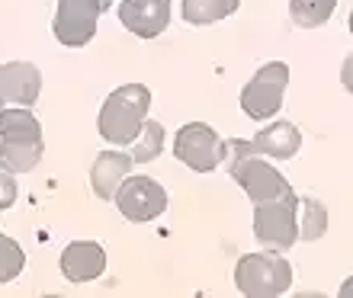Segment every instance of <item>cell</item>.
<instances>
[{
  "instance_id": "e0dca14e",
  "label": "cell",
  "mask_w": 353,
  "mask_h": 298,
  "mask_svg": "<svg viewBox=\"0 0 353 298\" xmlns=\"http://www.w3.org/2000/svg\"><path fill=\"white\" fill-rule=\"evenodd\" d=\"M164 151V125L158 119H145L139 138L132 141V164H151Z\"/></svg>"
},
{
  "instance_id": "d6986e66",
  "label": "cell",
  "mask_w": 353,
  "mask_h": 298,
  "mask_svg": "<svg viewBox=\"0 0 353 298\" xmlns=\"http://www.w3.org/2000/svg\"><path fill=\"white\" fill-rule=\"evenodd\" d=\"M26 270V253L13 237L0 234V286H7Z\"/></svg>"
},
{
  "instance_id": "2e32d148",
  "label": "cell",
  "mask_w": 353,
  "mask_h": 298,
  "mask_svg": "<svg viewBox=\"0 0 353 298\" xmlns=\"http://www.w3.org/2000/svg\"><path fill=\"white\" fill-rule=\"evenodd\" d=\"M337 0H289V17L302 29H318L334 17Z\"/></svg>"
},
{
  "instance_id": "277c9868",
  "label": "cell",
  "mask_w": 353,
  "mask_h": 298,
  "mask_svg": "<svg viewBox=\"0 0 353 298\" xmlns=\"http://www.w3.org/2000/svg\"><path fill=\"white\" fill-rule=\"evenodd\" d=\"M234 286L248 298H276L292 286V266L286 257L273 253H244L234 266Z\"/></svg>"
},
{
  "instance_id": "44dd1931",
  "label": "cell",
  "mask_w": 353,
  "mask_h": 298,
  "mask_svg": "<svg viewBox=\"0 0 353 298\" xmlns=\"http://www.w3.org/2000/svg\"><path fill=\"white\" fill-rule=\"evenodd\" d=\"M100 3H103V7H106V10H110L112 3H116V0H100Z\"/></svg>"
},
{
  "instance_id": "7a4b0ae2",
  "label": "cell",
  "mask_w": 353,
  "mask_h": 298,
  "mask_svg": "<svg viewBox=\"0 0 353 298\" xmlns=\"http://www.w3.org/2000/svg\"><path fill=\"white\" fill-rule=\"evenodd\" d=\"M225 160H228V173L238 187L248 193L254 205L270 202V199H279L283 193H289V180L279 173L273 164L261 160L254 141H241V138H232L225 141Z\"/></svg>"
},
{
  "instance_id": "ffe728a7",
  "label": "cell",
  "mask_w": 353,
  "mask_h": 298,
  "mask_svg": "<svg viewBox=\"0 0 353 298\" xmlns=\"http://www.w3.org/2000/svg\"><path fill=\"white\" fill-rule=\"evenodd\" d=\"M17 180H13V173H10L3 164H0V212H7V209H13V202H17Z\"/></svg>"
},
{
  "instance_id": "ba28073f",
  "label": "cell",
  "mask_w": 353,
  "mask_h": 298,
  "mask_svg": "<svg viewBox=\"0 0 353 298\" xmlns=\"http://www.w3.org/2000/svg\"><path fill=\"white\" fill-rule=\"evenodd\" d=\"M112 202H116L122 218H129L135 224L154 222L158 215L168 212V193L154 177H132L129 173L122 180V187L116 189Z\"/></svg>"
},
{
  "instance_id": "8992f818",
  "label": "cell",
  "mask_w": 353,
  "mask_h": 298,
  "mask_svg": "<svg viewBox=\"0 0 353 298\" xmlns=\"http://www.w3.org/2000/svg\"><path fill=\"white\" fill-rule=\"evenodd\" d=\"M286 87H289L286 61H267L263 67H257V74L241 90L244 116H251L254 122H263L270 116H276L279 106H283V96H286Z\"/></svg>"
},
{
  "instance_id": "7c38bea8",
  "label": "cell",
  "mask_w": 353,
  "mask_h": 298,
  "mask_svg": "<svg viewBox=\"0 0 353 298\" xmlns=\"http://www.w3.org/2000/svg\"><path fill=\"white\" fill-rule=\"evenodd\" d=\"M106 270V251L97 241H74L61 251V276L68 282H93Z\"/></svg>"
},
{
  "instance_id": "ac0fdd59",
  "label": "cell",
  "mask_w": 353,
  "mask_h": 298,
  "mask_svg": "<svg viewBox=\"0 0 353 298\" xmlns=\"http://www.w3.org/2000/svg\"><path fill=\"white\" fill-rule=\"evenodd\" d=\"M299 241H318L327 231V209L318 199H299Z\"/></svg>"
},
{
  "instance_id": "3957f363",
  "label": "cell",
  "mask_w": 353,
  "mask_h": 298,
  "mask_svg": "<svg viewBox=\"0 0 353 298\" xmlns=\"http://www.w3.org/2000/svg\"><path fill=\"white\" fill-rule=\"evenodd\" d=\"M148 109H151L148 87L122 84L103 103L100 116H97V131H100L110 145H132V141L139 138L145 119H148Z\"/></svg>"
},
{
  "instance_id": "30bf717a",
  "label": "cell",
  "mask_w": 353,
  "mask_h": 298,
  "mask_svg": "<svg viewBox=\"0 0 353 298\" xmlns=\"http://www.w3.org/2000/svg\"><path fill=\"white\" fill-rule=\"evenodd\" d=\"M42 94V74L32 61H7L0 65V109L17 103L32 106Z\"/></svg>"
},
{
  "instance_id": "9a60e30c",
  "label": "cell",
  "mask_w": 353,
  "mask_h": 298,
  "mask_svg": "<svg viewBox=\"0 0 353 298\" xmlns=\"http://www.w3.org/2000/svg\"><path fill=\"white\" fill-rule=\"evenodd\" d=\"M241 0H183V19L190 26H209L238 13Z\"/></svg>"
},
{
  "instance_id": "8fae6325",
  "label": "cell",
  "mask_w": 353,
  "mask_h": 298,
  "mask_svg": "<svg viewBox=\"0 0 353 298\" xmlns=\"http://www.w3.org/2000/svg\"><path fill=\"white\" fill-rule=\"evenodd\" d=\"M119 23L139 39H154L170 26V0H119Z\"/></svg>"
},
{
  "instance_id": "52a82bcc",
  "label": "cell",
  "mask_w": 353,
  "mask_h": 298,
  "mask_svg": "<svg viewBox=\"0 0 353 298\" xmlns=\"http://www.w3.org/2000/svg\"><path fill=\"white\" fill-rule=\"evenodd\" d=\"M174 158L186 164L196 173H212L225 160V141L219 138V131L205 122H190L176 131L174 141Z\"/></svg>"
},
{
  "instance_id": "6da1fadb",
  "label": "cell",
  "mask_w": 353,
  "mask_h": 298,
  "mask_svg": "<svg viewBox=\"0 0 353 298\" xmlns=\"http://www.w3.org/2000/svg\"><path fill=\"white\" fill-rule=\"evenodd\" d=\"M46 154L42 125L29 106H3L0 109V164L10 173H29Z\"/></svg>"
},
{
  "instance_id": "9c48e42d",
  "label": "cell",
  "mask_w": 353,
  "mask_h": 298,
  "mask_svg": "<svg viewBox=\"0 0 353 298\" xmlns=\"http://www.w3.org/2000/svg\"><path fill=\"white\" fill-rule=\"evenodd\" d=\"M103 13H106V7L100 0H58L52 32L61 45L81 48L97 36V23Z\"/></svg>"
},
{
  "instance_id": "5bb4252c",
  "label": "cell",
  "mask_w": 353,
  "mask_h": 298,
  "mask_svg": "<svg viewBox=\"0 0 353 298\" xmlns=\"http://www.w3.org/2000/svg\"><path fill=\"white\" fill-rule=\"evenodd\" d=\"M254 148H257V154H267L273 160H289V158H296L299 148H302V135H299V129L292 122L283 119L257 131Z\"/></svg>"
},
{
  "instance_id": "5b68a950",
  "label": "cell",
  "mask_w": 353,
  "mask_h": 298,
  "mask_svg": "<svg viewBox=\"0 0 353 298\" xmlns=\"http://www.w3.org/2000/svg\"><path fill=\"white\" fill-rule=\"evenodd\" d=\"M254 237L257 244L276 253H286L299 241V196L296 189L283 193L279 199L254 205Z\"/></svg>"
},
{
  "instance_id": "4fadbf2b",
  "label": "cell",
  "mask_w": 353,
  "mask_h": 298,
  "mask_svg": "<svg viewBox=\"0 0 353 298\" xmlns=\"http://www.w3.org/2000/svg\"><path fill=\"white\" fill-rule=\"evenodd\" d=\"M132 173V158L122 151H103L90 167V189L93 196L103 202H112L116 189L122 187V180Z\"/></svg>"
}]
</instances>
